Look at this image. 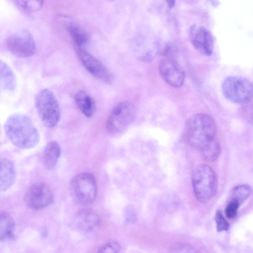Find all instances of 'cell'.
<instances>
[{
  "label": "cell",
  "instance_id": "1",
  "mask_svg": "<svg viewBox=\"0 0 253 253\" xmlns=\"http://www.w3.org/2000/svg\"><path fill=\"white\" fill-rule=\"evenodd\" d=\"M4 130L10 141L22 149L34 148L40 139L39 131L31 119L22 114L9 116L4 123Z\"/></svg>",
  "mask_w": 253,
  "mask_h": 253
},
{
  "label": "cell",
  "instance_id": "2",
  "mask_svg": "<svg viewBox=\"0 0 253 253\" xmlns=\"http://www.w3.org/2000/svg\"><path fill=\"white\" fill-rule=\"evenodd\" d=\"M216 126L213 119L204 113L194 115L185 128L187 142L193 148L202 151L216 138Z\"/></svg>",
  "mask_w": 253,
  "mask_h": 253
},
{
  "label": "cell",
  "instance_id": "3",
  "mask_svg": "<svg viewBox=\"0 0 253 253\" xmlns=\"http://www.w3.org/2000/svg\"><path fill=\"white\" fill-rule=\"evenodd\" d=\"M192 184L198 200L201 203H207L213 197L217 190L216 173L210 166L200 165L193 173Z\"/></svg>",
  "mask_w": 253,
  "mask_h": 253
},
{
  "label": "cell",
  "instance_id": "4",
  "mask_svg": "<svg viewBox=\"0 0 253 253\" xmlns=\"http://www.w3.org/2000/svg\"><path fill=\"white\" fill-rule=\"evenodd\" d=\"M35 106L45 126L53 128L58 124L60 110L58 101L52 90L48 88L41 90L36 96Z\"/></svg>",
  "mask_w": 253,
  "mask_h": 253
},
{
  "label": "cell",
  "instance_id": "5",
  "mask_svg": "<svg viewBox=\"0 0 253 253\" xmlns=\"http://www.w3.org/2000/svg\"><path fill=\"white\" fill-rule=\"evenodd\" d=\"M221 90L228 100L235 104H247L253 98V84L243 77H227L222 84Z\"/></svg>",
  "mask_w": 253,
  "mask_h": 253
},
{
  "label": "cell",
  "instance_id": "6",
  "mask_svg": "<svg viewBox=\"0 0 253 253\" xmlns=\"http://www.w3.org/2000/svg\"><path fill=\"white\" fill-rule=\"evenodd\" d=\"M69 190L74 201L82 205L91 204L97 195V186L93 175L89 172L78 174L71 180Z\"/></svg>",
  "mask_w": 253,
  "mask_h": 253
},
{
  "label": "cell",
  "instance_id": "7",
  "mask_svg": "<svg viewBox=\"0 0 253 253\" xmlns=\"http://www.w3.org/2000/svg\"><path fill=\"white\" fill-rule=\"evenodd\" d=\"M135 117V109L129 101H122L111 110L106 123V129L110 133L121 132L130 125Z\"/></svg>",
  "mask_w": 253,
  "mask_h": 253
},
{
  "label": "cell",
  "instance_id": "8",
  "mask_svg": "<svg viewBox=\"0 0 253 253\" xmlns=\"http://www.w3.org/2000/svg\"><path fill=\"white\" fill-rule=\"evenodd\" d=\"M8 50L18 57H29L36 51L35 41L29 32L20 30L11 35L6 41Z\"/></svg>",
  "mask_w": 253,
  "mask_h": 253
},
{
  "label": "cell",
  "instance_id": "9",
  "mask_svg": "<svg viewBox=\"0 0 253 253\" xmlns=\"http://www.w3.org/2000/svg\"><path fill=\"white\" fill-rule=\"evenodd\" d=\"M24 200L29 208L39 210L50 205L53 201V195L46 184L37 183L31 185L27 190Z\"/></svg>",
  "mask_w": 253,
  "mask_h": 253
},
{
  "label": "cell",
  "instance_id": "10",
  "mask_svg": "<svg viewBox=\"0 0 253 253\" xmlns=\"http://www.w3.org/2000/svg\"><path fill=\"white\" fill-rule=\"evenodd\" d=\"M77 54L84 66L92 76L107 84L113 82V76L96 57L81 47H76Z\"/></svg>",
  "mask_w": 253,
  "mask_h": 253
},
{
  "label": "cell",
  "instance_id": "11",
  "mask_svg": "<svg viewBox=\"0 0 253 253\" xmlns=\"http://www.w3.org/2000/svg\"><path fill=\"white\" fill-rule=\"evenodd\" d=\"M159 70L162 79L169 85L174 88L182 86L185 79L184 72L174 59L166 57L162 59L159 64Z\"/></svg>",
  "mask_w": 253,
  "mask_h": 253
},
{
  "label": "cell",
  "instance_id": "12",
  "mask_svg": "<svg viewBox=\"0 0 253 253\" xmlns=\"http://www.w3.org/2000/svg\"><path fill=\"white\" fill-rule=\"evenodd\" d=\"M191 42L202 54L209 56L213 51V40L211 33L203 26L192 25L189 31Z\"/></svg>",
  "mask_w": 253,
  "mask_h": 253
},
{
  "label": "cell",
  "instance_id": "13",
  "mask_svg": "<svg viewBox=\"0 0 253 253\" xmlns=\"http://www.w3.org/2000/svg\"><path fill=\"white\" fill-rule=\"evenodd\" d=\"M100 219L98 214L89 209H82L75 214L73 219L74 227L80 231L89 233L99 226Z\"/></svg>",
  "mask_w": 253,
  "mask_h": 253
},
{
  "label": "cell",
  "instance_id": "14",
  "mask_svg": "<svg viewBox=\"0 0 253 253\" xmlns=\"http://www.w3.org/2000/svg\"><path fill=\"white\" fill-rule=\"evenodd\" d=\"M15 179L13 164L9 160L2 158L0 161V190L5 191L13 185Z\"/></svg>",
  "mask_w": 253,
  "mask_h": 253
},
{
  "label": "cell",
  "instance_id": "15",
  "mask_svg": "<svg viewBox=\"0 0 253 253\" xmlns=\"http://www.w3.org/2000/svg\"><path fill=\"white\" fill-rule=\"evenodd\" d=\"M74 99L78 108L84 115L90 118L94 114L96 105L94 100L84 90L78 91L75 95Z\"/></svg>",
  "mask_w": 253,
  "mask_h": 253
},
{
  "label": "cell",
  "instance_id": "16",
  "mask_svg": "<svg viewBox=\"0 0 253 253\" xmlns=\"http://www.w3.org/2000/svg\"><path fill=\"white\" fill-rule=\"evenodd\" d=\"M61 155V148L55 141H50L45 146L43 150V160L45 167L52 169L56 165Z\"/></svg>",
  "mask_w": 253,
  "mask_h": 253
},
{
  "label": "cell",
  "instance_id": "17",
  "mask_svg": "<svg viewBox=\"0 0 253 253\" xmlns=\"http://www.w3.org/2000/svg\"><path fill=\"white\" fill-rule=\"evenodd\" d=\"M0 84L4 90L12 91L16 87L15 75L11 68L2 61L0 62Z\"/></svg>",
  "mask_w": 253,
  "mask_h": 253
},
{
  "label": "cell",
  "instance_id": "18",
  "mask_svg": "<svg viewBox=\"0 0 253 253\" xmlns=\"http://www.w3.org/2000/svg\"><path fill=\"white\" fill-rule=\"evenodd\" d=\"M66 28L72 39L76 47H81L86 43L88 37L84 30L78 24L73 22L66 24Z\"/></svg>",
  "mask_w": 253,
  "mask_h": 253
},
{
  "label": "cell",
  "instance_id": "19",
  "mask_svg": "<svg viewBox=\"0 0 253 253\" xmlns=\"http://www.w3.org/2000/svg\"><path fill=\"white\" fill-rule=\"evenodd\" d=\"M14 221L7 213L2 212L0 215V241L11 239L14 237Z\"/></svg>",
  "mask_w": 253,
  "mask_h": 253
},
{
  "label": "cell",
  "instance_id": "20",
  "mask_svg": "<svg viewBox=\"0 0 253 253\" xmlns=\"http://www.w3.org/2000/svg\"><path fill=\"white\" fill-rule=\"evenodd\" d=\"M201 152L205 160L209 162H214L218 159L220 153V146L218 141L215 138Z\"/></svg>",
  "mask_w": 253,
  "mask_h": 253
},
{
  "label": "cell",
  "instance_id": "21",
  "mask_svg": "<svg viewBox=\"0 0 253 253\" xmlns=\"http://www.w3.org/2000/svg\"><path fill=\"white\" fill-rule=\"evenodd\" d=\"M251 192L252 189L248 185L242 184L236 186L231 190L230 200H236L242 205L250 196Z\"/></svg>",
  "mask_w": 253,
  "mask_h": 253
},
{
  "label": "cell",
  "instance_id": "22",
  "mask_svg": "<svg viewBox=\"0 0 253 253\" xmlns=\"http://www.w3.org/2000/svg\"><path fill=\"white\" fill-rule=\"evenodd\" d=\"M16 4L28 12H35L42 6L43 0H13Z\"/></svg>",
  "mask_w": 253,
  "mask_h": 253
},
{
  "label": "cell",
  "instance_id": "23",
  "mask_svg": "<svg viewBox=\"0 0 253 253\" xmlns=\"http://www.w3.org/2000/svg\"><path fill=\"white\" fill-rule=\"evenodd\" d=\"M216 229L218 232L227 231L229 228V223L224 217L220 210H217L214 217Z\"/></svg>",
  "mask_w": 253,
  "mask_h": 253
},
{
  "label": "cell",
  "instance_id": "24",
  "mask_svg": "<svg viewBox=\"0 0 253 253\" xmlns=\"http://www.w3.org/2000/svg\"><path fill=\"white\" fill-rule=\"evenodd\" d=\"M241 206L240 204L236 200L231 199L225 209V214L229 218H234L237 214L238 210Z\"/></svg>",
  "mask_w": 253,
  "mask_h": 253
},
{
  "label": "cell",
  "instance_id": "25",
  "mask_svg": "<svg viewBox=\"0 0 253 253\" xmlns=\"http://www.w3.org/2000/svg\"><path fill=\"white\" fill-rule=\"evenodd\" d=\"M121 246L116 241H111L104 245L98 249V253H117L121 250Z\"/></svg>",
  "mask_w": 253,
  "mask_h": 253
},
{
  "label": "cell",
  "instance_id": "26",
  "mask_svg": "<svg viewBox=\"0 0 253 253\" xmlns=\"http://www.w3.org/2000/svg\"><path fill=\"white\" fill-rule=\"evenodd\" d=\"M125 220L128 223L133 224L136 220V214L134 211L130 208H128L125 213Z\"/></svg>",
  "mask_w": 253,
  "mask_h": 253
},
{
  "label": "cell",
  "instance_id": "27",
  "mask_svg": "<svg viewBox=\"0 0 253 253\" xmlns=\"http://www.w3.org/2000/svg\"><path fill=\"white\" fill-rule=\"evenodd\" d=\"M165 1L170 8H172L175 4V0H165Z\"/></svg>",
  "mask_w": 253,
  "mask_h": 253
},
{
  "label": "cell",
  "instance_id": "28",
  "mask_svg": "<svg viewBox=\"0 0 253 253\" xmlns=\"http://www.w3.org/2000/svg\"><path fill=\"white\" fill-rule=\"evenodd\" d=\"M249 108L251 109L250 111L249 112V113H250L251 115L249 116V117H248V118H249V120L253 123V107H251Z\"/></svg>",
  "mask_w": 253,
  "mask_h": 253
}]
</instances>
